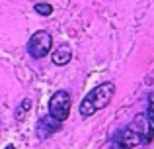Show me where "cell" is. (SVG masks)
Returning a JSON list of instances; mask_svg holds the SVG:
<instances>
[{
	"label": "cell",
	"mask_w": 154,
	"mask_h": 149,
	"mask_svg": "<svg viewBox=\"0 0 154 149\" xmlns=\"http://www.w3.org/2000/svg\"><path fill=\"white\" fill-rule=\"evenodd\" d=\"M113 94H115V84L113 83H103L100 86H96L94 90H90V94L84 96V100L80 102V116L82 118H90L98 110L105 108L111 102Z\"/></svg>",
	"instance_id": "obj_1"
},
{
	"label": "cell",
	"mask_w": 154,
	"mask_h": 149,
	"mask_svg": "<svg viewBox=\"0 0 154 149\" xmlns=\"http://www.w3.org/2000/svg\"><path fill=\"white\" fill-rule=\"evenodd\" d=\"M51 45H53L51 34L45 31V30H39V31H35L29 37V41H27V53L33 59H43L51 51Z\"/></svg>",
	"instance_id": "obj_2"
},
{
	"label": "cell",
	"mask_w": 154,
	"mask_h": 149,
	"mask_svg": "<svg viewBox=\"0 0 154 149\" xmlns=\"http://www.w3.org/2000/svg\"><path fill=\"white\" fill-rule=\"evenodd\" d=\"M70 94L66 90H57L55 94L49 98V114L53 118H57L59 122H64L70 114Z\"/></svg>",
	"instance_id": "obj_3"
},
{
	"label": "cell",
	"mask_w": 154,
	"mask_h": 149,
	"mask_svg": "<svg viewBox=\"0 0 154 149\" xmlns=\"http://www.w3.org/2000/svg\"><path fill=\"white\" fill-rule=\"evenodd\" d=\"M113 143H117V145H121L123 149H133L137 145H143V139L139 138V134H137L135 130H131V128H125V130L117 131L115 135L111 138Z\"/></svg>",
	"instance_id": "obj_4"
},
{
	"label": "cell",
	"mask_w": 154,
	"mask_h": 149,
	"mask_svg": "<svg viewBox=\"0 0 154 149\" xmlns=\"http://www.w3.org/2000/svg\"><path fill=\"white\" fill-rule=\"evenodd\" d=\"M63 128V122H59L57 118H53V116H43V118L37 120V128H35V131H37V138L45 139L49 138V135L57 134V131Z\"/></svg>",
	"instance_id": "obj_5"
},
{
	"label": "cell",
	"mask_w": 154,
	"mask_h": 149,
	"mask_svg": "<svg viewBox=\"0 0 154 149\" xmlns=\"http://www.w3.org/2000/svg\"><path fill=\"white\" fill-rule=\"evenodd\" d=\"M70 59H72V49H70V45H68V43H60V45L53 51V63H55V65H59V67L66 65Z\"/></svg>",
	"instance_id": "obj_6"
},
{
	"label": "cell",
	"mask_w": 154,
	"mask_h": 149,
	"mask_svg": "<svg viewBox=\"0 0 154 149\" xmlns=\"http://www.w3.org/2000/svg\"><path fill=\"white\" fill-rule=\"evenodd\" d=\"M29 108H31V100L29 98H23L22 102H20V108L18 110H16V120H18V122H22L23 120V116H26V112H29Z\"/></svg>",
	"instance_id": "obj_7"
},
{
	"label": "cell",
	"mask_w": 154,
	"mask_h": 149,
	"mask_svg": "<svg viewBox=\"0 0 154 149\" xmlns=\"http://www.w3.org/2000/svg\"><path fill=\"white\" fill-rule=\"evenodd\" d=\"M35 12L37 14H41V16H51L53 14V6L51 4H47V2H39V4H35Z\"/></svg>",
	"instance_id": "obj_8"
},
{
	"label": "cell",
	"mask_w": 154,
	"mask_h": 149,
	"mask_svg": "<svg viewBox=\"0 0 154 149\" xmlns=\"http://www.w3.org/2000/svg\"><path fill=\"white\" fill-rule=\"evenodd\" d=\"M144 114L148 116V120H152V122H154V90L148 92V108H146Z\"/></svg>",
	"instance_id": "obj_9"
},
{
	"label": "cell",
	"mask_w": 154,
	"mask_h": 149,
	"mask_svg": "<svg viewBox=\"0 0 154 149\" xmlns=\"http://www.w3.org/2000/svg\"><path fill=\"white\" fill-rule=\"evenodd\" d=\"M6 149H16V147H14V145H8V147H6Z\"/></svg>",
	"instance_id": "obj_10"
}]
</instances>
